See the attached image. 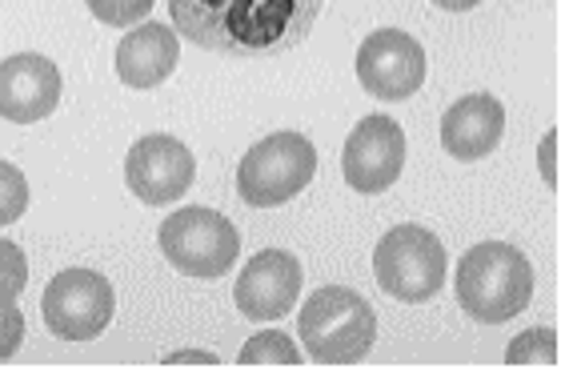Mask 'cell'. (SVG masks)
Segmentation results:
<instances>
[{"instance_id": "obj_1", "label": "cell", "mask_w": 565, "mask_h": 373, "mask_svg": "<svg viewBox=\"0 0 565 373\" xmlns=\"http://www.w3.org/2000/svg\"><path fill=\"white\" fill-rule=\"evenodd\" d=\"M326 0H169L181 36L221 56H277L309 36Z\"/></svg>"}, {"instance_id": "obj_2", "label": "cell", "mask_w": 565, "mask_h": 373, "mask_svg": "<svg viewBox=\"0 0 565 373\" xmlns=\"http://www.w3.org/2000/svg\"><path fill=\"white\" fill-rule=\"evenodd\" d=\"M454 289L457 306L466 309L469 318L486 321V326H501V321L518 318L530 306V257L510 242H481L457 262Z\"/></svg>"}, {"instance_id": "obj_3", "label": "cell", "mask_w": 565, "mask_h": 373, "mask_svg": "<svg viewBox=\"0 0 565 373\" xmlns=\"http://www.w3.org/2000/svg\"><path fill=\"white\" fill-rule=\"evenodd\" d=\"M305 353L321 365H353L373 350L377 313L361 294L345 286H321L297 313Z\"/></svg>"}, {"instance_id": "obj_4", "label": "cell", "mask_w": 565, "mask_h": 373, "mask_svg": "<svg viewBox=\"0 0 565 373\" xmlns=\"http://www.w3.org/2000/svg\"><path fill=\"white\" fill-rule=\"evenodd\" d=\"M317 173V149L305 132H269L237 166V193L253 209H277L294 201Z\"/></svg>"}, {"instance_id": "obj_5", "label": "cell", "mask_w": 565, "mask_h": 373, "mask_svg": "<svg viewBox=\"0 0 565 373\" xmlns=\"http://www.w3.org/2000/svg\"><path fill=\"white\" fill-rule=\"evenodd\" d=\"M157 245L177 274L213 281V277H225L228 265L237 262L241 233L217 209L185 205L164 217V225L157 230Z\"/></svg>"}, {"instance_id": "obj_6", "label": "cell", "mask_w": 565, "mask_h": 373, "mask_svg": "<svg viewBox=\"0 0 565 373\" xmlns=\"http://www.w3.org/2000/svg\"><path fill=\"white\" fill-rule=\"evenodd\" d=\"M373 274L377 286L397 301L422 306L434 294H441L449 274L446 245L422 225H397L373 249Z\"/></svg>"}, {"instance_id": "obj_7", "label": "cell", "mask_w": 565, "mask_h": 373, "mask_svg": "<svg viewBox=\"0 0 565 373\" xmlns=\"http://www.w3.org/2000/svg\"><path fill=\"white\" fill-rule=\"evenodd\" d=\"M44 326L65 341H93L109 330L117 294L97 269H61L44 289Z\"/></svg>"}, {"instance_id": "obj_8", "label": "cell", "mask_w": 565, "mask_h": 373, "mask_svg": "<svg viewBox=\"0 0 565 373\" xmlns=\"http://www.w3.org/2000/svg\"><path fill=\"white\" fill-rule=\"evenodd\" d=\"M358 81L377 100H409L425 85V49L402 29H377L358 49Z\"/></svg>"}, {"instance_id": "obj_9", "label": "cell", "mask_w": 565, "mask_h": 373, "mask_svg": "<svg viewBox=\"0 0 565 373\" xmlns=\"http://www.w3.org/2000/svg\"><path fill=\"white\" fill-rule=\"evenodd\" d=\"M125 181L132 198H141L145 205H169L193 189L196 161L185 141H177L169 132H149L125 157Z\"/></svg>"}, {"instance_id": "obj_10", "label": "cell", "mask_w": 565, "mask_h": 373, "mask_svg": "<svg viewBox=\"0 0 565 373\" xmlns=\"http://www.w3.org/2000/svg\"><path fill=\"white\" fill-rule=\"evenodd\" d=\"M402 166H405V132L393 117L370 113L365 121H358V129L349 132L345 153H341V173H345L349 189H358L365 198L385 193L402 177Z\"/></svg>"}, {"instance_id": "obj_11", "label": "cell", "mask_w": 565, "mask_h": 373, "mask_svg": "<svg viewBox=\"0 0 565 373\" xmlns=\"http://www.w3.org/2000/svg\"><path fill=\"white\" fill-rule=\"evenodd\" d=\"M301 294V262L285 249H262L241 269L233 301L249 321H277L294 309Z\"/></svg>"}, {"instance_id": "obj_12", "label": "cell", "mask_w": 565, "mask_h": 373, "mask_svg": "<svg viewBox=\"0 0 565 373\" xmlns=\"http://www.w3.org/2000/svg\"><path fill=\"white\" fill-rule=\"evenodd\" d=\"M61 105V68L41 53H17L0 61V117L12 125H36Z\"/></svg>"}, {"instance_id": "obj_13", "label": "cell", "mask_w": 565, "mask_h": 373, "mask_svg": "<svg viewBox=\"0 0 565 373\" xmlns=\"http://www.w3.org/2000/svg\"><path fill=\"white\" fill-rule=\"evenodd\" d=\"M505 132V109L490 93H469V97L454 100L441 117V145L457 161H481L501 145Z\"/></svg>"}, {"instance_id": "obj_14", "label": "cell", "mask_w": 565, "mask_h": 373, "mask_svg": "<svg viewBox=\"0 0 565 373\" xmlns=\"http://www.w3.org/2000/svg\"><path fill=\"white\" fill-rule=\"evenodd\" d=\"M181 61V36L164 29L161 21L137 24L129 36L117 44V77L129 88H157L173 77Z\"/></svg>"}, {"instance_id": "obj_15", "label": "cell", "mask_w": 565, "mask_h": 373, "mask_svg": "<svg viewBox=\"0 0 565 373\" xmlns=\"http://www.w3.org/2000/svg\"><path fill=\"white\" fill-rule=\"evenodd\" d=\"M241 365H301L305 358L297 353L294 338L281 330H265L257 338H249L237 353Z\"/></svg>"}, {"instance_id": "obj_16", "label": "cell", "mask_w": 565, "mask_h": 373, "mask_svg": "<svg viewBox=\"0 0 565 373\" xmlns=\"http://www.w3.org/2000/svg\"><path fill=\"white\" fill-rule=\"evenodd\" d=\"M505 362L510 365H557V333L554 330H530L522 338L510 341L505 350Z\"/></svg>"}, {"instance_id": "obj_17", "label": "cell", "mask_w": 565, "mask_h": 373, "mask_svg": "<svg viewBox=\"0 0 565 373\" xmlns=\"http://www.w3.org/2000/svg\"><path fill=\"white\" fill-rule=\"evenodd\" d=\"M24 286H29V262H24L21 245L0 237V306L17 301L24 294Z\"/></svg>"}, {"instance_id": "obj_18", "label": "cell", "mask_w": 565, "mask_h": 373, "mask_svg": "<svg viewBox=\"0 0 565 373\" xmlns=\"http://www.w3.org/2000/svg\"><path fill=\"white\" fill-rule=\"evenodd\" d=\"M24 209H29V181L17 166L0 161V225L21 221Z\"/></svg>"}, {"instance_id": "obj_19", "label": "cell", "mask_w": 565, "mask_h": 373, "mask_svg": "<svg viewBox=\"0 0 565 373\" xmlns=\"http://www.w3.org/2000/svg\"><path fill=\"white\" fill-rule=\"evenodd\" d=\"M85 4L100 24L129 29V24H137V21H145V17H149V9L157 4V0H85Z\"/></svg>"}, {"instance_id": "obj_20", "label": "cell", "mask_w": 565, "mask_h": 373, "mask_svg": "<svg viewBox=\"0 0 565 373\" xmlns=\"http://www.w3.org/2000/svg\"><path fill=\"white\" fill-rule=\"evenodd\" d=\"M24 341V313L17 309V301L0 306V362H9L12 353L21 350Z\"/></svg>"}, {"instance_id": "obj_21", "label": "cell", "mask_w": 565, "mask_h": 373, "mask_svg": "<svg viewBox=\"0 0 565 373\" xmlns=\"http://www.w3.org/2000/svg\"><path fill=\"white\" fill-rule=\"evenodd\" d=\"M554 149H557V132H550L542 141V177L550 181V189H557V166H554Z\"/></svg>"}, {"instance_id": "obj_22", "label": "cell", "mask_w": 565, "mask_h": 373, "mask_svg": "<svg viewBox=\"0 0 565 373\" xmlns=\"http://www.w3.org/2000/svg\"><path fill=\"white\" fill-rule=\"evenodd\" d=\"M164 365H221V358L213 353H201V350H185V353H169Z\"/></svg>"}, {"instance_id": "obj_23", "label": "cell", "mask_w": 565, "mask_h": 373, "mask_svg": "<svg viewBox=\"0 0 565 373\" xmlns=\"http://www.w3.org/2000/svg\"><path fill=\"white\" fill-rule=\"evenodd\" d=\"M434 4H441V9H449V12H469V9H478L481 0H434Z\"/></svg>"}]
</instances>
